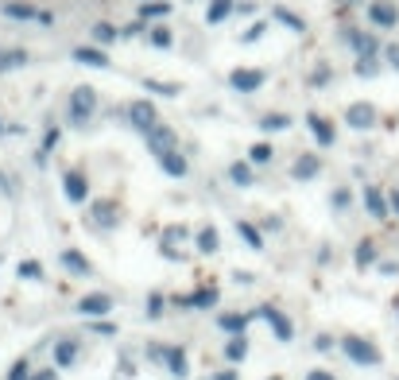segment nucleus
Listing matches in <instances>:
<instances>
[{
  "label": "nucleus",
  "instance_id": "nucleus-1",
  "mask_svg": "<svg viewBox=\"0 0 399 380\" xmlns=\"http://www.w3.org/2000/svg\"><path fill=\"white\" fill-rule=\"evenodd\" d=\"M337 346H341V353L349 357V365H357V369H376V365H384L380 346H376V342H368L365 334H345Z\"/></svg>",
  "mask_w": 399,
  "mask_h": 380
},
{
  "label": "nucleus",
  "instance_id": "nucleus-2",
  "mask_svg": "<svg viewBox=\"0 0 399 380\" xmlns=\"http://www.w3.org/2000/svg\"><path fill=\"white\" fill-rule=\"evenodd\" d=\"M97 109V93L93 85H74L70 90V101H66V113H70V125H85Z\"/></svg>",
  "mask_w": 399,
  "mask_h": 380
},
{
  "label": "nucleus",
  "instance_id": "nucleus-3",
  "mask_svg": "<svg viewBox=\"0 0 399 380\" xmlns=\"http://www.w3.org/2000/svg\"><path fill=\"white\" fill-rule=\"evenodd\" d=\"M252 318H264L267 326H272V334H275V342H295V322L287 318V314L279 311L275 303H264V307H256L252 311Z\"/></svg>",
  "mask_w": 399,
  "mask_h": 380
},
{
  "label": "nucleus",
  "instance_id": "nucleus-4",
  "mask_svg": "<svg viewBox=\"0 0 399 380\" xmlns=\"http://www.w3.org/2000/svg\"><path fill=\"white\" fill-rule=\"evenodd\" d=\"M345 125L357 128V132H372V128L380 125V109H376L372 101H353L349 109H345Z\"/></svg>",
  "mask_w": 399,
  "mask_h": 380
},
{
  "label": "nucleus",
  "instance_id": "nucleus-5",
  "mask_svg": "<svg viewBox=\"0 0 399 380\" xmlns=\"http://www.w3.org/2000/svg\"><path fill=\"white\" fill-rule=\"evenodd\" d=\"M368 24H372L376 31L399 27V4L396 0H372V4H368Z\"/></svg>",
  "mask_w": 399,
  "mask_h": 380
},
{
  "label": "nucleus",
  "instance_id": "nucleus-6",
  "mask_svg": "<svg viewBox=\"0 0 399 380\" xmlns=\"http://www.w3.org/2000/svg\"><path fill=\"white\" fill-rule=\"evenodd\" d=\"M128 125H132L136 132H151V128L159 125V109H155V101L140 97V101L128 105Z\"/></svg>",
  "mask_w": 399,
  "mask_h": 380
},
{
  "label": "nucleus",
  "instance_id": "nucleus-7",
  "mask_svg": "<svg viewBox=\"0 0 399 380\" xmlns=\"http://www.w3.org/2000/svg\"><path fill=\"white\" fill-rule=\"evenodd\" d=\"M264 82H267V74L260 66H237V70H229V85H233L237 93H256V90H264Z\"/></svg>",
  "mask_w": 399,
  "mask_h": 380
},
{
  "label": "nucleus",
  "instance_id": "nucleus-8",
  "mask_svg": "<svg viewBox=\"0 0 399 380\" xmlns=\"http://www.w3.org/2000/svg\"><path fill=\"white\" fill-rule=\"evenodd\" d=\"M365 213H368V218H376V221H388L391 218V195H384L376 183L365 186Z\"/></svg>",
  "mask_w": 399,
  "mask_h": 380
},
{
  "label": "nucleus",
  "instance_id": "nucleus-9",
  "mask_svg": "<svg viewBox=\"0 0 399 380\" xmlns=\"http://www.w3.org/2000/svg\"><path fill=\"white\" fill-rule=\"evenodd\" d=\"M113 295H105V291H93V295H85L82 303L74 307L78 314H82V318H108V314H113Z\"/></svg>",
  "mask_w": 399,
  "mask_h": 380
},
{
  "label": "nucleus",
  "instance_id": "nucleus-10",
  "mask_svg": "<svg viewBox=\"0 0 399 380\" xmlns=\"http://www.w3.org/2000/svg\"><path fill=\"white\" fill-rule=\"evenodd\" d=\"M345 43H349V51L357 55H384V47H380V39H376V31H360V27H349L345 31Z\"/></svg>",
  "mask_w": 399,
  "mask_h": 380
},
{
  "label": "nucleus",
  "instance_id": "nucleus-11",
  "mask_svg": "<svg viewBox=\"0 0 399 380\" xmlns=\"http://www.w3.org/2000/svg\"><path fill=\"white\" fill-rule=\"evenodd\" d=\"M307 128H310V136L318 140V148H333V144H337V128H333V120L322 117V113H307Z\"/></svg>",
  "mask_w": 399,
  "mask_h": 380
},
{
  "label": "nucleus",
  "instance_id": "nucleus-12",
  "mask_svg": "<svg viewBox=\"0 0 399 380\" xmlns=\"http://www.w3.org/2000/svg\"><path fill=\"white\" fill-rule=\"evenodd\" d=\"M318 175H322V155H318V152H302L299 160L291 163V178H295V183H314Z\"/></svg>",
  "mask_w": 399,
  "mask_h": 380
},
{
  "label": "nucleus",
  "instance_id": "nucleus-13",
  "mask_svg": "<svg viewBox=\"0 0 399 380\" xmlns=\"http://www.w3.org/2000/svg\"><path fill=\"white\" fill-rule=\"evenodd\" d=\"M217 299H221V291H217V288H194L190 295L175 299V303H178V307H186V311H214Z\"/></svg>",
  "mask_w": 399,
  "mask_h": 380
},
{
  "label": "nucleus",
  "instance_id": "nucleus-14",
  "mask_svg": "<svg viewBox=\"0 0 399 380\" xmlns=\"http://www.w3.org/2000/svg\"><path fill=\"white\" fill-rule=\"evenodd\" d=\"M4 16L8 20H27V24H39V27H50L55 16L43 8H31V4H4Z\"/></svg>",
  "mask_w": 399,
  "mask_h": 380
},
{
  "label": "nucleus",
  "instance_id": "nucleus-15",
  "mask_svg": "<svg viewBox=\"0 0 399 380\" xmlns=\"http://www.w3.org/2000/svg\"><path fill=\"white\" fill-rule=\"evenodd\" d=\"M155 160H159V171L171 175V178H186V171H190V163H186V155L178 152V148H167V152H159Z\"/></svg>",
  "mask_w": 399,
  "mask_h": 380
},
{
  "label": "nucleus",
  "instance_id": "nucleus-16",
  "mask_svg": "<svg viewBox=\"0 0 399 380\" xmlns=\"http://www.w3.org/2000/svg\"><path fill=\"white\" fill-rule=\"evenodd\" d=\"M163 365H167V372H171L175 380H186V377H190V357H186L183 346H167Z\"/></svg>",
  "mask_w": 399,
  "mask_h": 380
},
{
  "label": "nucleus",
  "instance_id": "nucleus-17",
  "mask_svg": "<svg viewBox=\"0 0 399 380\" xmlns=\"http://www.w3.org/2000/svg\"><path fill=\"white\" fill-rule=\"evenodd\" d=\"M62 195H66V202H85L90 198V183H85L82 171H66L62 175Z\"/></svg>",
  "mask_w": 399,
  "mask_h": 380
},
{
  "label": "nucleus",
  "instance_id": "nucleus-18",
  "mask_svg": "<svg viewBox=\"0 0 399 380\" xmlns=\"http://www.w3.org/2000/svg\"><path fill=\"white\" fill-rule=\"evenodd\" d=\"M229 183L233 186H241V190H248V186H256V163L252 160H237V163H229Z\"/></svg>",
  "mask_w": 399,
  "mask_h": 380
},
{
  "label": "nucleus",
  "instance_id": "nucleus-19",
  "mask_svg": "<svg viewBox=\"0 0 399 380\" xmlns=\"http://www.w3.org/2000/svg\"><path fill=\"white\" fill-rule=\"evenodd\" d=\"M62 268L70 272V276H93V264H90V256L82 253V248H62Z\"/></svg>",
  "mask_w": 399,
  "mask_h": 380
},
{
  "label": "nucleus",
  "instance_id": "nucleus-20",
  "mask_svg": "<svg viewBox=\"0 0 399 380\" xmlns=\"http://www.w3.org/2000/svg\"><path fill=\"white\" fill-rule=\"evenodd\" d=\"M353 264H357L360 272H365V268H376V264H380V248H376L372 237L357 241V248H353Z\"/></svg>",
  "mask_w": 399,
  "mask_h": 380
},
{
  "label": "nucleus",
  "instance_id": "nucleus-21",
  "mask_svg": "<svg viewBox=\"0 0 399 380\" xmlns=\"http://www.w3.org/2000/svg\"><path fill=\"white\" fill-rule=\"evenodd\" d=\"M78 353H82V349H78L74 338H59V342H55V365H59L62 372L78 365Z\"/></svg>",
  "mask_w": 399,
  "mask_h": 380
},
{
  "label": "nucleus",
  "instance_id": "nucleus-22",
  "mask_svg": "<svg viewBox=\"0 0 399 380\" xmlns=\"http://www.w3.org/2000/svg\"><path fill=\"white\" fill-rule=\"evenodd\" d=\"M148 144H151V155H159V152H167V148H175L178 136H175V128H171V125H155L148 132Z\"/></svg>",
  "mask_w": 399,
  "mask_h": 380
},
{
  "label": "nucleus",
  "instance_id": "nucleus-23",
  "mask_svg": "<svg viewBox=\"0 0 399 380\" xmlns=\"http://www.w3.org/2000/svg\"><path fill=\"white\" fill-rule=\"evenodd\" d=\"M74 62H82V66H93V70H108V55L105 47H74Z\"/></svg>",
  "mask_w": 399,
  "mask_h": 380
},
{
  "label": "nucleus",
  "instance_id": "nucleus-24",
  "mask_svg": "<svg viewBox=\"0 0 399 380\" xmlns=\"http://www.w3.org/2000/svg\"><path fill=\"white\" fill-rule=\"evenodd\" d=\"M248 322H252V314H244V311H225V314H217V326H221L225 338H229V334H244V330H248Z\"/></svg>",
  "mask_w": 399,
  "mask_h": 380
},
{
  "label": "nucleus",
  "instance_id": "nucleus-25",
  "mask_svg": "<svg viewBox=\"0 0 399 380\" xmlns=\"http://www.w3.org/2000/svg\"><path fill=\"white\" fill-rule=\"evenodd\" d=\"M194 248H198L202 256L221 253V237H217V229H214V225H202L198 233H194Z\"/></svg>",
  "mask_w": 399,
  "mask_h": 380
},
{
  "label": "nucleus",
  "instance_id": "nucleus-26",
  "mask_svg": "<svg viewBox=\"0 0 399 380\" xmlns=\"http://www.w3.org/2000/svg\"><path fill=\"white\" fill-rule=\"evenodd\" d=\"M244 357H248V334H229V338H225V361L241 365Z\"/></svg>",
  "mask_w": 399,
  "mask_h": 380
},
{
  "label": "nucleus",
  "instance_id": "nucleus-27",
  "mask_svg": "<svg viewBox=\"0 0 399 380\" xmlns=\"http://www.w3.org/2000/svg\"><path fill=\"white\" fill-rule=\"evenodd\" d=\"M237 12V0H209V8H206V24L209 27H217V24H225V20Z\"/></svg>",
  "mask_w": 399,
  "mask_h": 380
},
{
  "label": "nucleus",
  "instance_id": "nucleus-28",
  "mask_svg": "<svg viewBox=\"0 0 399 380\" xmlns=\"http://www.w3.org/2000/svg\"><path fill=\"white\" fill-rule=\"evenodd\" d=\"M272 20H275V24H283V27H287V31H295V35H302V31H307V20H302L299 12L283 8V4H279V8L272 12Z\"/></svg>",
  "mask_w": 399,
  "mask_h": 380
},
{
  "label": "nucleus",
  "instance_id": "nucleus-29",
  "mask_svg": "<svg viewBox=\"0 0 399 380\" xmlns=\"http://www.w3.org/2000/svg\"><path fill=\"white\" fill-rule=\"evenodd\" d=\"M59 136H62L59 125H47V132H43V144H39V152H35V163H39V167L50 160V152L59 148Z\"/></svg>",
  "mask_w": 399,
  "mask_h": 380
},
{
  "label": "nucleus",
  "instance_id": "nucleus-30",
  "mask_svg": "<svg viewBox=\"0 0 399 380\" xmlns=\"http://www.w3.org/2000/svg\"><path fill=\"white\" fill-rule=\"evenodd\" d=\"M93 221H97L101 229H117L120 225V213H117V206H113V202H97V206H93Z\"/></svg>",
  "mask_w": 399,
  "mask_h": 380
},
{
  "label": "nucleus",
  "instance_id": "nucleus-31",
  "mask_svg": "<svg viewBox=\"0 0 399 380\" xmlns=\"http://www.w3.org/2000/svg\"><path fill=\"white\" fill-rule=\"evenodd\" d=\"M384 66V55H360L357 62H353V74L357 78H376Z\"/></svg>",
  "mask_w": 399,
  "mask_h": 380
},
{
  "label": "nucleus",
  "instance_id": "nucleus-32",
  "mask_svg": "<svg viewBox=\"0 0 399 380\" xmlns=\"http://www.w3.org/2000/svg\"><path fill=\"white\" fill-rule=\"evenodd\" d=\"M260 132H287L291 128V117L287 113H264V117H256Z\"/></svg>",
  "mask_w": 399,
  "mask_h": 380
},
{
  "label": "nucleus",
  "instance_id": "nucleus-33",
  "mask_svg": "<svg viewBox=\"0 0 399 380\" xmlns=\"http://www.w3.org/2000/svg\"><path fill=\"white\" fill-rule=\"evenodd\" d=\"M171 0H140V20H167Z\"/></svg>",
  "mask_w": 399,
  "mask_h": 380
},
{
  "label": "nucleus",
  "instance_id": "nucleus-34",
  "mask_svg": "<svg viewBox=\"0 0 399 380\" xmlns=\"http://www.w3.org/2000/svg\"><path fill=\"white\" fill-rule=\"evenodd\" d=\"M237 237H241V241H244L248 248H256V253L264 248V233H260V229L252 225V221H237Z\"/></svg>",
  "mask_w": 399,
  "mask_h": 380
},
{
  "label": "nucleus",
  "instance_id": "nucleus-35",
  "mask_svg": "<svg viewBox=\"0 0 399 380\" xmlns=\"http://www.w3.org/2000/svg\"><path fill=\"white\" fill-rule=\"evenodd\" d=\"M27 62H31L27 51H0V74H4V70H20V66H27Z\"/></svg>",
  "mask_w": 399,
  "mask_h": 380
},
{
  "label": "nucleus",
  "instance_id": "nucleus-36",
  "mask_svg": "<svg viewBox=\"0 0 399 380\" xmlns=\"http://www.w3.org/2000/svg\"><path fill=\"white\" fill-rule=\"evenodd\" d=\"M93 43L97 47H108V43H117L120 39V27H113V24H93Z\"/></svg>",
  "mask_w": 399,
  "mask_h": 380
},
{
  "label": "nucleus",
  "instance_id": "nucleus-37",
  "mask_svg": "<svg viewBox=\"0 0 399 380\" xmlns=\"http://www.w3.org/2000/svg\"><path fill=\"white\" fill-rule=\"evenodd\" d=\"M148 43H151V47H155V51H167V47L175 43V35H171V27L155 24V27H151V31H148Z\"/></svg>",
  "mask_w": 399,
  "mask_h": 380
},
{
  "label": "nucleus",
  "instance_id": "nucleus-38",
  "mask_svg": "<svg viewBox=\"0 0 399 380\" xmlns=\"http://www.w3.org/2000/svg\"><path fill=\"white\" fill-rule=\"evenodd\" d=\"M144 90L155 93V97L159 93H163V97H178V85L175 82H159V78H144Z\"/></svg>",
  "mask_w": 399,
  "mask_h": 380
},
{
  "label": "nucleus",
  "instance_id": "nucleus-39",
  "mask_svg": "<svg viewBox=\"0 0 399 380\" xmlns=\"http://www.w3.org/2000/svg\"><path fill=\"white\" fill-rule=\"evenodd\" d=\"M330 206H333V210H337V213L353 210V190H349V186H337V190H333V195H330Z\"/></svg>",
  "mask_w": 399,
  "mask_h": 380
},
{
  "label": "nucleus",
  "instance_id": "nucleus-40",
  "mask_svg": "<svg viewBox=\"0 0 399 380\" xmlns=\"http://www.w3.org/2000/svg\"><path fill=\"white\" fill-rule=\"evenodd\" d=\"M190 229L186 225H163V233H159V241H171V245H178V241H190Z\"/></svg>",
  "mask_w": 399,
  "mask_h": 380
},
{
  "label": "nucleus",
  "instance_id": "nucleus-41",
  "mask_svg": "<svg viewBox=\"0 0 399 380\" xmlns=\"http://www.w3.org/2000/svg\"><path fill=\"white\" fill-rule=\"evenodd\" d=\"M90 334H97V338H117V322H108V318H90Z\"/></svg>",
  "mask_w": 399,
  "mask_h": 380
},
{
  "label": "nucleus",
  "instance_id": "nucleus-42",
  "mask_svg": "<svg viewBox=\"0 0 399 380\" xmlns=\"http://www.w3.org/2000/svg\"><path fill=\"white\" fill-rule=\"evenodd\" d=\"M272 155H275V148L267 144V140H260V144H252V148H248V160L256 163V167H260V163H267Z\"/></svg>",
  "mask_w": 399,
  "mask_h": 380
},
{
  "label": "nucleus",
  "instance_id": "nucleus-43",
  "mask_svg": "<svg viewBox=\"0 0 399 380\" xmlns=\"http://www.w3.org/2000/svg\"><path fill=\"white\" fill-rule=\"evenodd\" d=\"M16 276L27 279V283H31V279H43V264H39V260H24V264L16 268Z\"/></svg>",
  "mask_w": 399,
  "mask_h": 380
},
{
  "label": "nucleus",
  "instance_id": "nucleus-44",
  "mask_svg": "<svg viewBox=\"0 0 399 380\" xmlns=\"http://www.w3.org/2000/svg\"><path fill=\"white\" fill-rule=\"evenodd\" d=\"M159 256H163V260H171V264H183L186 260V253H183V248H175L171 241H159Z\"/></svg>",
  "mask_w": 399,
  "mask_h": 380
},
{
  "label": "nucleus",
  "instance_id": "nucleus-45",
  "mask_svg": "<svg viewBox=\"0 0 399 380\" xmlns=\"http://www.w3.org/2000/svg\"><path fill=\"white\" fill-rule=\"evenodd\" d=\"M264 31H267V24H264V20H256L252 27H244V31H241V43H260V39H264Z\"/></svg>",
  "mask_w": 399,
  "mask_h": 380
},
{
  "label": "nucleus",
  "instance_id": "nucleus-46",
  "mask_svg": "<svg viewBox=\"0 0 399 380\" xmlns=\"http://www.w3.org/2000/svg\"><path fill=\"white\" fill-rule=\"evenodd\" d=\"M330 78H333V70L322 62V66H318L314 74H310V85H314V90H326V85H330Z\"/></svg>",
  "mask_w": 399,
  "mask_h": 380
},
{
  "label": "nucleus",
  "instance_id": "nucleus-47",
  "mask_svg": "<svg viewBox=\"0 0 399 380\" xmlns=\"http://www.w3.org/2000/svg\"><path fill=\"white\" fill-rule=\"evenodd\" d=\"M163 311H167V299L155 291V295L148 299V318H151V322H155V318H163Z\"/></svg>",
  "mask_w": 399,
  "mask_h": 380
},
{
  "label": "nucleus",
  "instance_id": "nucleus-48",
  "mask_svg": "<svg viewBox=\"0 0 399 380\" xmlns=\"http://www.w3.org/2000/svg\"><path fill=\"white\" fill-rule=\"evenodd\" d=\"M8 380H31V365H27V361H16V365L8 369Z\"/></svg>",
  "mask_w": 399,
  "mask_h": 380
},
{
  "label": "nucleus",
  "instance_id": "nucleus-49",
  "mask_svg": "<svg viewBox=\"0 0 399 380\" xmlns=\"http://www.w3.org/2000/svg\"><path fill=\"white\" fill-rule=\"evenodd\" d=\"M144 31H148V20H132L128 27H120V35H125V39H136V35H144Z\"/></svg>",
  "mask_w": 399,
  "mask_h": 380
},
{
  "label": "nucleus",
  "instance_id": "nucleus-50",
  "mask_svg": "<svg viewBox=\"0 0 399 380\" xmlns=\"http://www.w3.org/2000/svg\"><path fill=\"white\" fill-rule=\"evenodd\" d=\"M384 62H388L391 70H399V43H388V47H384Z\"/></svg>",
  "mask_w": 399,
  "mask_h": 380
},
{
  "label": "nucleus",
  "instance_id": "nucleus-51",
  "mask_svg": "<svg viewBox=\"0 0 399 380\" xmlns=\"http://www.w3.org/2000/svg\"><path fill=\"white\" fill-rule=\"evenodd\" d=\"M163 353H167V346H159V342H151V346H148V361L163 365Z\"/></svg>",
  "mask_w": 399,
  "mask_h": 380
},
{
  "label": "nucleus",
  "instance_id": "nucleus-52",
  "mask_svg": "<svg viewBox=\"0 0 399 380\" xmlns=\"http://www.w3.org/2000/svg\"><path fill=\"white\" fill-rule=\"evenodd\" d=\"M209 380H241V372H237L233 365H229V369H217V372H214V377H209Z\"/></svg>",
  "mask_w": 399,
  "mask_h": 380
},
{
  "label": "nucleus",
  "instance_id": "nucleus-53",
  "mask_svg": "<svg viewBox=\"0 0 399 380\" xmlns=\"http://www.w3.org/2000/svg\"><path fill=\"white\" fill-rule=\"evenodd\" d=\"M376 268H380V276H399V260H380Z\"/></svg>",
  "mask_w": 399,
  "mask_h": 380
},
{
  "label": "nucleus",
  "instance_id": "nucleus-54",
  "mask_svg": "<svg viewBox=\"0 0 399 380\" xmlns=\"http://www.w3.org/2000/svg\"><path fill=\"white\" fill-rule=\"evenodd\" d=\"M59 372H62L59 365H55V369H39V372H35L31 380H59Z\"/></svg>",
  "mask_w": 399,
  "mask_h": 380
},
{
  "label": "nucleus",
  "instance_id": "nucleus-55",
  "mask_svg": "<svg viewBox=\"0 0 399 380\" xmlns=\"http://www.w3.org/2000/svg\"><path fill=\"white\" fill-rule=\"evenodd\" d=\"M307 380H337L330 369H314V372H307Z\"/></svg>",
  "mask_w": 399,
  "mask_h": 380
},
{
  "label": "nucleus",
  "instance_id": "nucleus-56",
  "mask_svg": "<svg viewBox=\"0 0 399 380\" xmlns=\"http://www.w3.org/2000/svg\"><path fill=\"white\" fill-rule=\"evenodd\" d=\"M314 349H322V353H326V349H333V338H326V334H322V338H314Z\"/></svg>",
  "mask_w": 399,
  "mask_h": 380
},
{
  "label": "nucleus",
  "instance_id": "nucleus-57",
  "mask_svg": "<svg viewBox=\"0 0 399 380\" xmlns=\"http://www.w3.org/2000/svg\"><path fill=\"white\" fill-rule=\"evenodd\" d=\"M0 190H4V195H12V183H8L4 175H0Z\"/></svg>",
  "mask_w": 399,
  "mask_h": 380
},
{
  "label": "nucleus",
  "instance_id": "nucleus-58",
  "mask_svg": "<svg viewBox=\"0 0 399 380\" xmlns=\"http://www.w3.org/2000/svg\"><path fill=\"white\" fill-rule=\"evenodd\" d=\"M4 132H8V128H4V120H0V136H4Z\"/></svg>",
  "mask_w": 399,
  "mask_h": 380
},
{
  "label": "nucleus",
  "instance_id": "nucleus-59",
  "mask_svg": "<svg viewBox=\"0 0 399 380\" xmlns=\"http://www.w3.org/2000/svg\"><path fill=\"white\" fill-rule=\"evenodd\" d=\"M396 322H399V299H396Z\"/></svg>",
  "mask_w": 399,
  "mask_h": 380
},
{
  "label": "nucleus",
  "instance_id": "nucleus-60",
  "mask_svg": "<svg viewBox=\"0 0 399 380\" xmlns=\"http://www.w3.org/2000/svg\"><path fill=\"white\" fill-rule=\"evenodd\" d=\"M341 4H357V0H341Z\"/></svg>",
  "mask_w": 399,
  "mask_h": 380
},
{
  "label": "nucleus",
  "instance_id": "nucleus-61",
  "mask_svg": "<svg viewBox=\"0 0 399 380\" xmlns=\"http://www.w3.org/2000/svg\"><path fill=\"white\" fill-rule=\"evenodd\" d=\"M267 380H283V377H267Z\"/></svg>",
  "mask_w": 399,
  "mask_h": 380
},
{
  "label": "nucleus",
  "instance_id": "nucleus-62",
  "mask_svg": "<svg viewBox=\"0 0 399 380\" xmlns=\"http://www.w3.org/2000/svg\"><path fill=\"white\" fill-rule=\"evenodd\" d=\"M396 380H399V377H396Z\"/></svg>",
  "mask_w": 399,
  "mask_h": 380
}]
</instances>
